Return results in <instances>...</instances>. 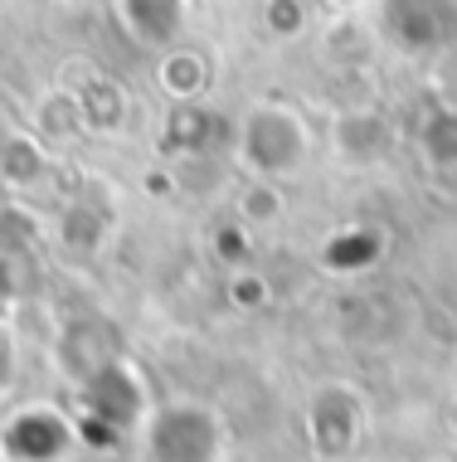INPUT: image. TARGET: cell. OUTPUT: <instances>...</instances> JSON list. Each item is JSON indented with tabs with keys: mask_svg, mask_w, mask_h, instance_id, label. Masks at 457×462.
<instances>
[{
	"mask_svg": "<svg viewBox=\"0 0 457 462\" xmlns=\"http://www.w3.org/2000/svg\"><path fill=\"white\" fill-rule=\"evenodd\" d=\"M385 24L394 34V44H404V49H434L448 34L443 5H434V0H389Z\"/></svg>",
	"mask_w": 457,
	"mask_h": 462,
	"instance_id": "obj_8",
	"label": "cell"
},
{
	"mask_svg": "<svg viewBox=\"0 0 457 462\" xmlns=\"http://www.w3.org/2000/svg\"><path fill=\"white\" fill-rule=\"evenodd\" d=\"M34 127H40V136H49V142H69V136H78V127H88L83 122V107L73 93H44L40 107H34Z\"/></svg>",
	"mask_w": 457,
	"mask_h": 462,
	"instance_id": "obj_12",
	"label": "cell"
},
{
	"mask_svg": "<svg viewBox=\"0 0 457 462\" xmlns=\"http://www.w3.org/2000/svg\"><path fill=\"white\" fill-rule=\"evenodd\" d=\"M224 423L215 409L176 399L146 419V462H219Z\"/></svg>",
	"mask_w": 457,
	"mask_h": 462,
	"instance_id": "obj_2",
	"label": "cell"
},
{
	"mask_svg": "<svg viewBox=\"0 0 457 462\" xmlns=\"http://www.w3.org/2000/svg\"><path fill=\"white\" fill-rule=\"evenodd\" d=\"M73 443V423H64L54 409H24L0 429V448L10 462H54Z\"/></svg>",
	"mask_w": 457,
	"mask_h": 462,
	"instance_id": "obj_5",
	"label": "cell"
},
{
	"mask_svg": "<svg viewBox=\"0 0 457 462\" xmlns=\"http://www.w3.org/2000/svg\"><path fill=\"white\" fill-rule=\"evenodd\" d=\"M117 5V24L127 30L132 44L142 49H176L190 20V0H113Z\"/></svg>",
	"mask_w": 457,
	"mask_h": 462,
	"instance_id": "obj_6",
	"label": "cell"
},
{
	"mask_svg": "<svg viewBox=\"0 0 457 462\" xmlns=\"http://www.w3.org/2000/svg\"><path fill=\"white\" fill-rule=\"evenodd\" d=\"M219 254H224V258H243V234L239 229H219Z\"/></svg>",
	"mask_w": 457,
	"mask_h": 462,
	"instance_id": "obj_19",
	"label": "cell"
},
{
	"mask_svg": "<svg viewBox=\"0 0 457 462\" xmlns=\"http://www.w3.org/2000/svg\"><path fill=\"white\" fill-rule=\"evenodd\" d=\"M10 341H5V331H0V390H5V380H10Z\"/></svg>",
	"mask_w": 457,
	"mask_h": 462,
	"instance_id": "obj_20",
	"label": "cell"
},
{
	"mask_svg": "<svg viewBox=\"0 0 457 462\" xmlns=\"http://www.w3.org/2000/svg\"><path fill=\"white\" fill-rule=\"evenodd\" d=\"M73 97H78L83 122H88L93 132H117L122 122H127V93H122V83H113L107 73H93Z\"/></svg>",
	"mask_w": 457,
	"mask_h": 462,
	"instance_id": "obj_10",
	"label": "cell"
},
{
	"mask_svg": "<svg viewBox=\"0 0 457 462\" xmlns=\"http://www.w3.org/2000/svg\"><path fill=\"white\" fill-rule=\"evenodd\" d=\"M306 152H312V136H306L297 112L282 103H258L239 127V156L249 171H258V180L292 176Z\"/></svg>",
	"mask_w": 457,
	"mask_h": 462,
	"instance_id": "obj_1",
	"label": "cell"
},
{
	"mask_svg": "<svg viewBox=\"0 0 457 462\" xmlns=\"http://www.w3.org/2000/svg\"><path fill=\"white\" fill-rule=\"evenodd\" d=\"M229 297L239 307H263L268 302V282L258 278V273H239V278H229Z\"/></svg>",
	"mask_w": 457,
	"mask_h": 462,
	"instance_id": "obj_18",
	"label": "cell"
},
{
	"mask_svg": "<svg viewBox=\"0 0 457 462\" xmlns=\"http://www.w3.org/2000/svg\"><path fill=\"white\" fill-rule=\"evenodd\" d=\"M326 5H331V10H341V15H351V10L361 5V0H326Z\"/></svg>",
	"mask_w": 457,
	"mask_h": 462,
	"instance_id": "obj_21",
	"label": "cell"
},
{
	"mask_svg": "<svg viewBox=\"0 0 457 462\" xmlns=\"http://www.w3.org/2000/svg\"><path fill=\"white\" fill-rule=\"evenodd\" d=\"M306 439L321 457H345L361 439V399L345 384H326L306 404Z\"/></svg>",
	"mask_w": 457,
	"mask_h": 462,
	"instance_id": "obj_3",
	"label": "cell"
},
{
	"mask_svg": "<svg viewBox=\"0 0 457 462\" xmlns=\"http://www.w3.org/2000/svg\"><path fill=\"white\" fill-rule=\"evenodd\" d=\"M0 142H5V132H0Z\"/></svg>",
	"mask_w": 457,
	"mask_h": 462,
	"instance_id": "obj_22",
	"label": "cell"
},
{
	"mask_svg": "<svg viewBox=\"0 0 457 462\" xmlns=\"http://www.w3.org/2000/svg\"><path fill=\"white\" fill-rule=\"evenodd\" d=\"M209 127H215V117H209L200 103H176V112H170V146H180V152H205Z\"/></svg>",
	"mask_w": 457,
	"mask_h": 462,
	"instance_id": "obj_14",
	"label": "cell"
},
{
	"mask_svg": "<svg viewBox=\"0 0 457 462\" xmlns=\"http://www.w3.org/2000/svg\"><path fill=\"white\" fill-rule=\"evenodd\" d=\"M83 390V423H107V429H132V423L142 419L146 399H142V380L132 374L127 360H117V365H107L97 380L78 384Z\"/></svg>",
	"mask_w": 457,
	"mask_h": 462,
	"instance_id": "obj_4",
	"label": "cell"
},
{
	"mask_svg": "<svg viewBox=\"0 0 457 462\" xmlns=\"http://www.w3.org/2000/svg\"><path fill=\"white\" fill-rule=\"evenodd\" d=\"M336 146H341V156H351V161H375L389 146L385 117H379V112H365V107L345 112L341 127H336Z\"/></svg>",
	"mask_w": 457,
	"mask_h": 462,
	"instance_id": "obj_11",
	"label": "cell"
},
{
	"mask_svg": "<svg viewBox=\"0 0 457 462\" xmlns=\"http://www.w3.org/2000/svg\"><path fill=\"white\" fill-rule=\"evenodd\" d=\"M97 239H103V219H93L88 205L69 209V215H64V244L78 248V254H93Z\"/></svg>",
	"mask_w": 457,
	"mask_h": 462,
	"instance_id": "obj_16",
	"label": "cell"
},
{
	"mask_svg": "<svg viewBox=\"0 0 457 462\" xmlns=\"http://www.w3.org/2000/svg\"><path fill=\"white\" fill-rule=\"evenodd\" d=\"M438 462H448V457H438Z\"/></svg>",
	"mask_w": 457,
	"mask_h": 462,
	"instance_id": "obj_23",
	"label": "cell"
},
{
	"mask_svg": "<svg viewBox=\"0 0 457 462\" xmlns=\"http://www.w3.org/2000/svg\"><path fill=\"white\" fill-rule=\"evenodd\" d=\"M239 209H243V219H249V224L278 219V215H282V195H278V190H273V185H268V180H258V185H249V190H243Z\"/></svg>",
	"mask_w": 457,
	"mask_h": 462,
	"instance_id": "obj_17",
	"label": "cell"
},
{
	"mask_svg": "<svg viewBox=\"0 0 457 462\" xmlns=\"http://www.w3.org/2000/svg\"><path fill=\"white\" fill-rule=\"evenodd\" d=\"M40 171H44V146L34 142V136H10L5 132V142H0V180L30 185V180H40Z\"/></svg>",
	"mask_w": 457,
	"mask_h": 462,
	"instance_id": "obj_13",
	"label": "cell"
},
{
	"mask_svg": "<svg viewBox=\"0 0 457 462\" xmlns=\"http://www.w3.org/2000/svg\"><path fill=\"white\" fill-rule=\"evenodd\" d=\"M59 360H64L69 380L88 384L97 380L107 365H117V331L107 327V321H73L64 331V346H59Z\"/></svg>",
	"mask_w": 457,
	"mask_h": 462,
	"instance_id": "obj_7",
	"label": "cell"
},
{
	"mask_svg": "<svg viewBox=\"0 0 457 462\" xmlns=\"http://www.w3.org/2000/svg\"><path fill=\"white\" fill-rule=\"evenodd\" d=\"M205 83H209V64H205L200 49L176 44L160 54V88L176 97V103H200Z\"/></svg>",
	"mask_w": 457,
	"mask_h": 462,
	"instance_id": "obj_9",
	"label": "cell"
},
{
	"mask_svg": "<svg viewBox=\"0 0 457 462\" xmlns=\"http://www.w3.org/2000/svg\"><path fill=\"white\" fill-rule=\"evenodd\" d=\"M306 0H263V30L273 40H297L306 30Z\"/></svg>",
	"mask_w": 457,
	"mask_h": 462,
	"instance_id": "obj_15",
	"label": "cell"
}]
</instances>
